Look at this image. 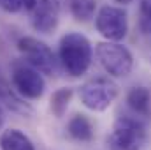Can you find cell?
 Masks as SVG:
<instances>
[{
  "label": "cell",
  "mask_w": 151,
  "mask_h": 150,
  "mask_svg": "<svg viewBox=\"0 0 151 150\" xmlns=\"http://www.w3.org/2000/svg\"><path fill=\"white\" fill-rule=\"evenodd\" d=\"M93 60V48L88 37L79 32H69L60 39L58 62L62 69L72 78L86 74Z\"/></svg>",
  "instance_id": "6da1fadb"
},
{
  "label": "cell",
  "mask_w": 151,
  "mask_h": 150,
  "mask_svg": "<svg viewBox=\"0 0 151 150\" xmlns=\"http://www.w3.org/2000/svg\"><path fill=\"white\" fill-rule=\"evenodd\" d=\"M148 140L144 120L137 115H119L114 120L113 131L107 136L111 150H141Z\"/></svg>",
  "instance_id": "7a4b0ae2"
},
{
  "label": "cell",
  "mask_w": 151,
  "mask_h": 150,
  "mask_svg": "<svg viewBox=\"0 0 151 150\" xmlns=\"http://www.w3.org/2000/svg\"><path fill=\"white\" fill-rule=\"evenodd\" d=\"M79 99L90 111H106L119 94L118 85L107 76H95L77 88Z\"/></svg>",
  "instance_id": "3957f363"
},
{
  "label": "cell",
  "mask_w": 151,
  "mask_h": 150,
  "mask_svg": "<svg viewBox=\"0 0 151 150\" xmlns=\"http://www.w3.org/2000/svg\"><path fill=\"white\" fill-rule=\"evenodd\" d=\"M95 55L102 69L113 78H125L134 69V57L130 50L116 41L97 42Z\"/></svg>",
  "instance_id": "277c9868"
},
{
  "label": "cell",
  "mask_w": 151,
  "mask_h": 150,
  "mask_svg": "<svg viewBox=\"0 0 151 150\" xmlns=\"http://www.w3.org/2000/svg\"><path fill=\"white\" fill-rule=\"evenodd\" d=\"M11 83H12L14 90L23 99L35 101V99H40L46 92V81L42 78V73L37 71L35 67H32L23 58L12 62V66H11Z\"/></svg>",
  "instance_id": "5b68a950"
},
{
  "label": "cell",
  "mask_w": 151,
  "mask_h": 150,
  "mask_svg": "<svg viewBox=\"0 0 151 150\" xmlns=\"http://www.w3.org/2000/svg\"><path fill=\"white\" fill-rule=\"evenodd\" d=\"M16 46H18L23 60L28 62L32 67H35L42 74H49V76L55 74L56 62L58 60H56L53 50L44 41H39L37 37L25 36V37L18 39V44Z\"/></svg>",
  "instance_id": "8992f818"
},
{
  "label": "cell",
  "mask_w": 151,
  "mask_h": 150,
  "mask_svg": "<svg viewBox=\"0 0 151 150\" xmlns=\"http://www.w3.org/2000/svg\"><path fill=\"white\" fill-rule=\"evenodd\" d=\"M97 32L107 41H123L128 32V18L121 7L116 5H104L95 18Z\"/></svg>",
  "instance_id": "52a82bcc"
},
{
  "label": "cell",
  "mask_w": 151,
  "mask_h": 150,
  "mask_svg": "<svg viewBox=\"0 0 151 150\" xmlns=\"http://www.w3.org/2000/svg\"><path fill=\"white\" fill-rule=\"evenodd\" d=\"M60 21V0H37L32 11V27L39 34H51Z\"/></svg>",
  "instance_id": "ba28073f"
},
{
  "label": "cell",
  "mask_w": 151,
  "mask_h": 150,
  "mask_svg": "<svg viewBox=\"0 0 151 150\" xmlns=\"http://www.w3.org/2000/svg\"><path fill=\"white\" fill-rule=\"evenodd\" d=\"M127 106L139 118H151V90L148 87H134L127 94Z\"/></svg>",
  "instance_id": "9c48e42d"
},
{
  "label": "cell",
  "mask_w": 151,
  "mask_h": 150,
  "mask_svg": "<svg viewBox=\"0 0 151 150\" xmlns=\"http://www.w3.org/2000/svg\"><path fill=\"white\" fill-rule=\"evenodd\" d=\"M67 133L69 136L79 141V143H88L93 140L95 136V127L91 124V120L83 115V113H76L74 117H70L69 124H67Z\"/></svg>",
  "instance_id": "30bf717a"
},
{
  "label": "cell",
  "mask_w": 151,
  "mask_h": 150,
  "mask_svg": "<svg viewBox=\"0 0 151 150\" xmlns=\"http://www.w3.org/2000/svg\"><path fill=\"white\" fill-rule=\"evenodd\" d=\"M0 103L4 106H7L12 111L19 113H28L30 108L23 103V97L14 90L12 83H9V79L0 73Z\"/></svg>",
  "instance_id": "8fae6325"
},
{
  "label": "cell",
  "mask_w": 151,
  "mask_h": 150,
  "mask_svg": "<svg viewBox=\"0 0 151 150\" xmlns=\"http://www.w3.org/2000/svg\"><path fill=\"white\" fill-rule=\"evenodd\" d=\"M0 150H35V147L23 131L5 129L0 134Z\"/></svg>",
  "instance_id": "7c38bea8"
},
{
  "label": "cell",
  "mask_w": 151,
  "mask_h": 150,
  "mask_svg": "<svg viewBox=\"0 0 151 150\" xmlns=\"http://www.w3.org/2000/svg\"><path fill=\"white\" fill-rule=\"evenodd\" d=\"M72 95H74V88H70V87H63V88H58L56 92H53L49 110L56 118H62L67 113V108L72 101Z\"/></svg>",
  "instance_id": "4fadbf2b"
},
{
  "label": "cell",
  "mask_w": 151,
  "mask_h": 150,
  "mask_svg": "<svg viewBox=\"0 0 151 150\" xmlns=\"http://www.w3.org/2000/svg\"><path fill=\"white\" fill-rule=\"evenodd\" d=\"M97 0H70V12L77 21H90L95 16Z\"/></svg>",
  "instance_id": "5bb4252c"
},
{
  "label": "cell",
  "mask_w": 151,
  "mask_h": 150,
  "mask_svg": "<svg viewBox=\"0 0 151 150\" xmlns=\"http://www.w3.org/2000/svg\"><path fill=\"white\" fill-rule=\"evenodd\" d=\"M137 27L142 37L151 39V0H141Z\"/></svg>",
  "instance_id": "9a60e30c"
},
{
  "label": "cell",
  "mask_w": 151,
  "mask_h": 150,
  "mask_svg": "<svg viewBox=\"0 0 151 150\" xmlns=\"http://www.w3.org/2000/svg\"><path fill=\"white\" fill-rule=\"evenodd\" d=\"M37 0H0V5L5 12H21L34 11Z\"/></svg>",
  "instance_id": "2e32d148"
},
{
  "label": "cell",
  "mask_w": 151,
  "mask_h": 150,
  "mask_svg": "<svg viewBox=\"0 0 151 150\" xmlns=\"http://www.w3.org/2000/svg\"><path fill=\"white\" fill-rule=\"evenodd\" d=\"M4 120H5V113H4V104L0 103V127H2V124H4Z\"/></svg>",
  "instance_id": "e0dca14e"
},
{
  "label": "cell",
  "mask_w": 151,
  "mask_h": 150,
  "mask_svg": "<svg viewBox=\"0 0 151 150\" xmlns=\"http://www.w3.org/2000/svg\"><path fill=\"white\" fill-rule=\"evenodd\" d=\"M116 4H123V5H127V4H132L134 0H114Z\"/></svg>",
  "instance_id": "ac0fdd59"
}]
</instances>
